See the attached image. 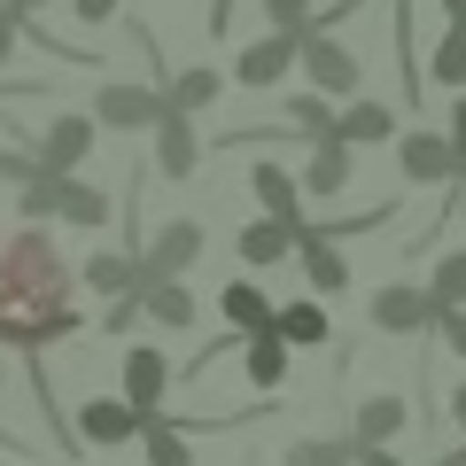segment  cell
Returning <instances> with one entry per match:
<instances>
[{"label":"cell","instance_id":"obj_1","mask_svg":"<svg viewBox=\"0 0 466 466\" xmlns=\"http://www.w3.org/2000/svg\"><path fill=\"white\" fill-rule=\"evenodd\" d=\"M63 334H78L70 272H63V249L32 226L0 249V350H47Z\"/></svg>","mask_w":466,"mask_h":466},{"label":"cell","instance_id":"obj_2","mask_svg":"<svg viewBox=\"0 0 466 466\" xmlns=\"http://www.w3.org/2000/svg\"><path fill=\"white\" fill-rule=\"evenodd\" d=\"M296 70L311 78V94H327V101H350L358 86H366V70H358V55L342 47V39L327 32V24H303V39H296Z\"/></svg>","mask_w":466,"mask_h":466},{"label":"cell","instance_id":"obj_3","mask_svg":"<svg viewBox=\"0 0 466 466\" xmlns=\"http://www.w3.org/2000/svg\"><path fill=\"white\" fill-rule=\"evenodd\" d=\"M164 109H171V101H164V86H140V78H101V86H94V109H86V116H94L101 133H148V125H156Z\"/></svg>","mask_w":466,"mask_h":466},{"label":"cell","instance_id":"obj_4","mask_svg":"<svg viewBox=\"0 0 466 466\" xmlns=\"http://www.w3.org/2000/svg\"><path fill=\"white\" fill-rule=\"evenodd\" d=\"M202 249H210V233H202L195 218H164V233H156L148 249H133V265L140 272H164V280H187Z\"/></svg>","mask_w":466,"mask_h":466},{"label":"cell","instance_id":"obj_5","mask_svg":"<svg viewBox=\"0 0 466 466\" xmlns=\"http://www.w3.org/2000/svg\"><path fill=\"white\" fill-rule=\"evenodd\" d=\"M140 420H148V412H133L125 397H86L78 420H70V435L94 443V451H116V443H133V435H140Z\"/></svg>","mask_w":466,"mask_h":466},{"label":"cell","instance_id":"obj_6","mask_svg":"<svg viewBox=\"0 0 466 466\" xmlns=\"http://www.w3.org/2000/svg\"><path fill=\"white\" fill-rule=\"evenodd\" d=\"M296 39H303V24H296V32H265V39H249V47L233 55V78H241V86H280L288 70H296Z\"/></svg>","mask_w":466,"mask_h":466},{"label":"cell","instance_id":"obj_7","mask_svg":"<svg viewBox=\"0 0 466 466\" xmlns=\"http://www.w3.org/2000/svg\"><path fill=\"white\" fill-rule=\"evenodd\" d=\"M164 397H171V366H164V350L125 342V404H133V412H164Z\"/></svg>","mask_w":466,"mask_h":466},{"label":"cell","instance_id":"obj_8","mask_svg":"<svg viewBox=\"0 0 466 466\" xmlns=\"http://www.w3.org/2000/svg\"><path fill=\"white\" fill-rule=\"evenodd\" d=\"M397 164H404V179H412V187L459 179V156H451L443 133H397Z\"/></svg>","mask_w":466,"mask_h":466},{"label":"cell","instance_id":"obj_9","mask_svg":"<svg viewBox=\"0 0 466 466\" xmlns=\"http://www.w3.org/2000/svg\"><path fill=\"white\" fill-rule=\"evenodd\" d=\"M148 133H156V171H164V179H187V171L202 164V140H195V116L187 109H164Z\"/></svg>","mask_w":466,"mask_h":466},{"label":"cell","instance_id":"obj_10","mask_svg":"<svg viewBox=\"0 0 466 466\" xmlns=\"http://www.w3.org/2000/svg\"><path fill=\"white\" fill-rule=\"evenodd\" d=\"M334 140H342V148H381V140H397V109L350 94L342 109H334Z\"/></svg>","mask_w":466,"mask_h":466},{"label":"cell","instance_id":"obj_11","mask_svg":"<svg viewBox=\"0 0 466 466\" xmlns=\"http://www.w3.org/2000/svg\"><path fill=\"white\" fill-rule=\"evenodd\" d=\"M350 156H358V148H342V140H311V164H303V179H296V195H311V202H334V195H342V187H350V171H358V164H350Z\"/></svg>","mask_w":466,"mask_h":466},{"label":"cell","instance_id":"obj_12","mask_svg":"<svg viewBox=\"0 0 466 466\" xmlns=\"http://www.w3.org/2000/svg\"><path fill=\"white\" fill-rule=\"evenodd\" d=\"M47 218H63V226H109V195H101L94 179H78V171H55Z\"/></svg>","mask_w":466,"mask_h":466},{"label":"cell","instance_id":"obj_13","mask_svg":"<svg viewBox=\"0 0 466 466\" xmlns=\"http://www.w3.org/2000/svg\"><path fill=\"white\" fill-rule=\"evenodd\" d=\"M303 265V280H311V296H334V288H350V265H342V249H334V241H319L311 226H303L296 218V249H288Z\"/></svg>","mask_w":466,"mask_h":466},{"label":"cell","instance_id":"obj_14","mask_svg":"<svg viewBox=\"0 0 466 466\" xmlns=\"http://www.w3.org/2000/svg\"><path fill=\"white\" fill-rule=\"evenodd\" d=\"M94 133H101L94 116H55L47 133H39V164L47 171H78L86 156H94Z\"/></svg>","mask_w":466,"mask_h":466},{"label":"cell","instance_id":"obj_15","mask_svg":"<svg viewBox=\"0 0 466 466\" xmlns=\"http://www.w3.org/2000/svg\"><path fill=\"white\" fill-rule=\"evenodd\" d=\"M133 303H140V319H156V327H195V296H187L179 280H164V272H140Z\"/></svg>","mask_w":466,"mask_h":466},{"label":"cell","instance_id":"obj_16","mask_svg":"<svg viewBox=\"0 0 466 466\" xmlns=\"http://www.w3.org/2000/svg\"><path fill=\"white\" fill-rule=\"evenodd\" d=\"M373 327H381V334H428V296H420L412 280L373 288Z\"/></svg>","mask_w":466,"mask_h":466},{"label":"cell","instance_id":"obj_17","mask_svg":"<svg viewBox=\"0 0 466 466\" xmlns=\"http://www.w3.org/2000/svg\"><path fill=\"white\" fill-rule=\"evenodd\" d=\"M249 195L265 202V218H288V226L303 218V195H296V171L288 164H249Z\"/></svg>","mask_w":466,"mask_h":466},{"label":"cell","instance_id":"obj_18","mask_svg":"<svg viewBox=\"0 0 466 466\" xmlns=\"http://www.w3.org/2000/svg\"><path fill=\"white\" fill-rule=\"evenodd\" d=\"M233 350H241V366H249V389H280L288 381V342L272 327H257L249 342H233Z\"/></svg>","mask_w":466,"mask_h":466},{"label":"cell","instance_id":"obj_19","mask_svg":"<svg viewBox=\"0 0 466 466\" xmlns=\"http://www.w3.org/2000/svg\"><path fill=\"white\" fill-rule=\"evenodd\" d=\"M272 334H280V342L288 350H319V342H327V303H319V296H303V303H288V311H272Z\"/></svg>","mask_w":466,"mask_h":466},{"label":"cell","instance_id":"obj_20","mask_svg":"<svg viewBox=\"0 0 466 466\" xmlns=\"http://www.w3.org/2000/svg\"><path fill=\"white\" fill-rule=\"evenodd\" d=\"M288 249H296V226H288V218H257V226H241V265H249V272L280 265Z\"/></svg>","mask_w":466,"mask_h":466},{"label":"cell","instance_id":"obj_21","mask_svg":"<svg viewBox=\"0 0 466 466\" xmlns=\"http://www.w3.org/2000/svg\"><path fill=\"white\" fill-rule=\"evenodd\" d=\"M404 397H366L358 404V428H350V443H397V428H404Z\"/></svg>","mask_w":466,"mask_h":466},{"label":"cell","instance_id":"obj_22","mask_svg":"<svg viewBox=\"0 0 466 466\" xmlns=\"http://www.w3.org/2000/svg\"><path fill=\"white\" fill-rule=\"evenodd\" d=\"M140 443H148V466H195V443H187V428H171L164 412L140 420Z\"/></svg>","mask_w":466,"mask_h":466},{"label":"cell","instance_id":"obj_23","mask_svg":"<svg viewBox=\"0 0 466 466\" xmlns=\"http://www.w3.org/2000/svg\"><path fill=\"white\" fill-rule=\"evenodd\" d=\"M133 280H140L133 249H101V257H86V288H101V296H133Z\"/></svg>","mask_w":466,"mask_h":466},{"label":"cell","instance_id":"obj_24","mask_svg":"<svg viewBox=\"0 0 466 466\" xmlns=\"http://www.w3.org/2000/svg\"><path fill=\"white\" fill-rule=\"evenodd\" d=\"M420 78L451 86V94H459V86H466V24H451V32L435 39V55H428V70H420Z\"/></svg>","mask_w":466,"mask_h":466},{"label":"cell","instance_id":"obj_25","mask_svg":"<svg viewBox=\"0 0 466 466\" xmlns=\"http://www.w3.org/2000/svg\"><path fill=\"white\" fill-rule=\"evenodd\" d=\"M420 296H428V311H459V303H466V249L435 257V280L420 288Z\"/></svg>","mask_w":466,"mask_h":466},{"label":"cell","instance_id":"obj_26","mask_svg":"<svg viewBox=\"0 0 466 466\" xmlns=\"http://www.w3.org/2000/svg\"><path fill=\"white\" fill-rule=\"evenodd\" d=\"M218 86H226V78H218L210 63H195V70H179V78L164 86V101H171V109H187V116H195V109H210V101H218Z\"/></svg>","mask_w":466,"mask_h":466},{"label":"cell","instance_id":"obj_27","mask_svg":"<svg viewBox=\"0 0 466 466\" xmlns=\"http://www.w3.org/2000/svg\"><path fill=\"white\" fill-rule=\"evenodd\" d=\"M350 435H296V443L280 451V466H350Z\"/></svg>","mask_w":466,"mask_h":466},{"label":"cell","instance_id":"obj_28","mask_svg":"<svg viewBox=\"0 0 466 466\" xmlns=\"http://www.w3.org/2000/svg\"><path fill=\"white\" fill-rule=\"evenodd\" d=\"M226 319H233V327H272V303H265V288H249V280H233L226 288Z\"/></svg>","mask_w":466,"mask_h":466},{"label":"cell","instance_id":"obj_29","mask_svg":"<svg viewBox=\"0 0 466 466\" xmlns=\"http://www.w3.org/2000/svg\"><path fill=\"white\" fill-rule=\"evenodd\" d=\"M288 125H296V133H311V140H327V133H334V101H327V94L288 101Z\"/></svg>","mask_w":466,"mask_h":466},{"label":"cell","instance_id":"obj_30","mask_svg":"<svg viewBox=\"0 0 466 466\" xmlns=\"http://www.w3.org/2000/svg\"><path fill=\"white\" fill-rule=\"evenodd\" d=\"M39 171H47V164H39V148H0V179H8V187L39 179Z\"/></svg>","mask_w":466,"mask_h":466},{"label":"cell","instance_id":"obj_31","mask_svg":"<svg viewBox=\"0 0 466 466\" xmlns=\"http://www.w3.org/2000/svg\"><path fill=\"white\" fill-rule=\"evenodd\" d=\"M428 327L451 342V358H466V303H459V311H428Z\"/></svg>","mask_w":466,"mask_h":466},{"label":"cell","instance_id":"obj_32","mask_svg":"<svg viewBox=\"0 0 466 466\" xmlns=\"http://www.w3.org/2000/svg\"><path fill=\"white\" fill-rule=\"evenodd\" d=\"M265 24L272 32H296V24H311V0H265Z\"/></svg>","mask_w":466,"mask_h":466},{"label":"cell","instance_id":"obj_33","mask_svg":"<svg viewBox=\"0 0 466 466\" xmlns=\"http://www.w3.org/2000/svg\"><path fill=\"white\" fill-rule=\"evenodd\" d=\"M101 327H109L116 342H133V327H140V303H133V296H109V319H101Z\"/></svg>","mask_w":466,"mask_h":466},{"label":"cell","instance_id":"obj_34","mask_svg":"<svg viewBox=\"0 0 466 466\" xmlns=\"http://www.w3.org/2000/svg\"><path fill=\"white\" fill-rule=\"evenodd\" d=\"M451 156H459V171H466V86H459V101H451Z\"/></svg>","mask_w":466,"mask_h":466},{"label":"cell","instance_id":"obj_35","mask_svg":"<svg viewBox=\"0 0 466 466\" xmlns=\"http://www.w3.org/2000/svg\"><path fill=\"white\" fill-rule=\"evenodd\" d=\"M116 8H125V0H70V16H78V24H109Z\"/></svg>","mask_w":466,"mask_h":466},{"label":"cell","instance_id":"obj_36","mask_svg":"<svg viewBox=\"0 0 466 466\" xmlns=\"http://www.w3.org/2000/svg\"><path fill=\"white\" fill-rule=\"evenodd\" d=\"M350 466H404V459L389 443H358V451H350Z\"/></svg>","mask_w":466,"mask_h":466},{"label":"cell","instance_id":"obj_37","mask_svg":"<svg viewBox=\"0 0 466 466\" xmlns=\"http://www.w3.org/2000/svg\"><path fill=\"white\" fill-rule=\"evenodd\" d=\"M16 47H24V24L8 16V8H0V63H8V55H16Z\"/></svg>","mask_w":466,"mask_h":466},{"label":"cell","instance_id":"obj_38","mask_svg":"<svg viewBox=\"0 0 466 466\" xmlns=\"http://www.w3.org/2000/svg\"><path fill=\"white\" fill-rule=\"evenodd\" d=\"M0 8H8V16H16V24H32L39 8H55V0H0Z\"/></svg>","mask_w":466,"mask_h":466},{"label":"cell","instance_id":"obj_39","mask_svg":"<svg viewBox=\"0 0 466 466\" xmlns=\"http://www.w3.org/2000/svg\"><path fill=\"white\" fill-rule=\"evenodd\" d=\"M451 420H459V428H466V381L451 389Z\"/></svg>","mask_w":466,"mask_h":466},{"label":"cell","instance_id":"obj_40","mask_svg":"<svg viewBox=\"0 0 466 466\" xmlns=\"http://www.w3.org/2000/svg\"><path fill=\"white\" fill-rule=\"evenodd\" d=\"M451 218H459V226H466V171H459V202H451Z\"/></svg>","mask_w":466,"mask_h":466},{"label":"cell","instance_id":"obj_41","mask_svg":"<svg viewBox=\"0 0 466 466\" xmlns=\"http://www.w3.org/2000/svg\"><path fill=\"white\" fill-rule=\"evenodd\" d=\"M443 16H451V24H466V0H443Z\"/></svg>","mask_w":466,"mask_h":466},{"label":"cell","instance_id":"obj_42","mask_svg":"<svg viewBox=\"0 0 466 466\" xmlns=\"http://www.w3.org/2000/svg\"><path fill=\"white\" fill-rule=\"evenodd\" d=\"M435 466H466V443H459V451H443V459H435Z\"/></svg>","mask_w":466,"mask_h":466}]
</instances>
